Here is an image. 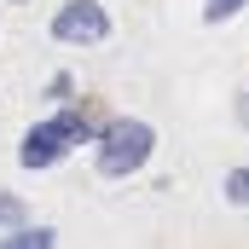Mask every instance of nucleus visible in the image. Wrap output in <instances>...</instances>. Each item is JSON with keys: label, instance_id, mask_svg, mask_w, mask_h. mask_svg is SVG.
I'll return each instance as SVG.
<instances>
[{"label": "nucleus", "instance_id": "f257e3e1", "mask_svg": "<svg viewBox=\"0 0 249 249\" xmlns=\"http://www.w3.org/2000/svg\"><path fill=\"white\" fill-rule=\"evenodd\" d=\"M99 127L105 122L87 110V99L64 105V110H53V116H41V122L23 127V139H18V168H29V174L58 168L75 145H93V139H99Z\"/></svg>", "mask_w": 249, "mask_h": 249}, {"label": "nucleus", "instance_id": "f03ea898", "mask_svg": "<svg viewBox=\"0 0 249 249\" xmlns=\"http://www.w3.org/2000/svg\"><path fill=\"white\" fill-rule=\"evenodd\" d=\"M151 157H157V127L145 116H105L99 139H93V168L105 180H133Z\"/></svg>", "mask_w": 249, "mask_h": 249}, {"label": "nucleus", "instance_id": "7ed1b4c3", "mask_svg": "<svg viewBox=\"0 0 249 249\" xmlns=\"http://www.w3.org/2000/svg\"><path fill=\"white\" fill-rule=\"evenodd\" d=\"M47 29L58 47H99V41H110V12L99 0H64Z\"/></svg>", "mask_w": 249, "mask_h": 249}, {"label": "nucleus", "instance_id": "20e7f679", "mask_svg": "<svg viewBox=\"0 0 249 249\" xmlns=\"http://www.w3.org/2000/svg\"><path fill=\"white\" fill-rule=\"evenodd\" d=\"M0 249H58V232L35 220V226H23V232H6V238H0Z\"/></svg>", "mask_w": 249, "mask_h": 249}, {"label": "nucleus", "instance_id": "39448f33", "mask_svg": "<svg viewBox=\"0 0 249 249\" xmlns=\"http://www.w3.org/2000/svg\"><path fill=\"white\" fill-rule=\"evenodd\" d=\"M23 226H35V220H29V203H23L18 191H0V238H6V232H23Z\"/></svg>", "mask_w": 249, "mask_h": 249}, {"label": "nucleus", "instance_id": "423d86ee", "mask_svg": "<svg viewBox=\"0 0 249 249\" xmlns=\"http://www.w3.org/2000/svg\"><path fill=\"white\" fill-rule=\"evenodd\" d=\"M220 191H226V203H238V209H249V168H226V180H220Z\"/></svg>", "mask_w": 249, "mask_h": 249}, {"label": "nucleus", "instance_id": "0eeeda50", "mask_svg": "<svg viewBox=\"0 0 249 249\" xmlns=\"http://www.w3.org/2000/svg\"><path fill=\"white\" fill-rule=\"evenodd\" d=\"M249 0H203V23H232Z\"/></svg>", "mask_w": 249, "mask_h": 249}, {"label": "nucleus", "instance_id": "6e6552de", "mask_svg": "<svg viewBox=\"0 0 249 249\" xmlns=\"http://www.w3.org/2000/svg\"><path fill=\"white\" fill-rule=\"evenodd\" d=\"M41 99H58V110H64V105H75V75H64V70H58V75L41 87Z\"/></svg>", "mask_w": 249, "mask_h": 249}, {"label": "nucleus", "instance_id": "1a4fd4ad", "mask_svg": "<svg viewBox=\"0 0 249 249\" xmlns=\"http://www.w3.org/2000/svg\"><path fill=\"white\" fill-rule=\"evenodd\" d=\"M232 116H238V127L249 133V93H238V99H232Z\"/></svg>", "mask_w": 249, "mask_h": 249}, {"label": "nucleus", "instance_id": "9d476101", "mask_svg": "<svg viewBox=\"0 0 249 249\" xmlns=\"http://www.w3.org/2000/svg\"><path fill=\"white\" fill-rule=\"evenodd\" d=\"M18 6H23V0H18Z\"/></svg>", "mask_w": 249, "mask_h": 249}]
</instances>
